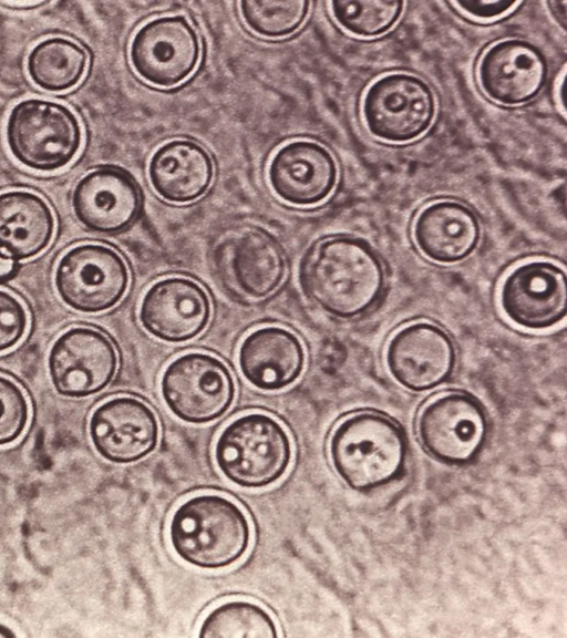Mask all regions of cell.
Segmentation results:
<instances>
[{
    "label": "cell",
    "mask_w": 567,
    "mask_h": 638,
    "mask_svg": "<svg viewBox=\"0 0 567 638\" xmlns=\"http://www.w3.org/2000/svg\"><path fill=\"white\" fill-rule=\"evenodd\" d=\"M383 265L374 249L352 236H331L305 255L299 282L324 312L350 319L371 309L384 288Z\"/></svg>",
    "instance_id": "obj_1"
},
{
    "label": "cell",
    "mask_w": 567,
    "mask_h": 638,
    "mask_svg": "<svg viewBox=\"0 0 567 638\" xmlns=\"http://www.w3.org/2000/svg\"><path fill=\"white\" fill-rule=\"evenodd\" d=\"M167 537L173 552L186 564L220 569L246 555L252 531L247 514L230 497L199 493L175 507Z\"/></svg>",
    "instance_id": "obj_2"
},
{
    "label": "cell",
    "mask_w": 567,
    "mask_h": 638,
    "mask_svg": "<svg viewBox=\"0 0 567 638\" xmlns=\"http://www.w3.org/2000/svg\"><path fill=\"white\" fill-rule=\"evenodd\" d=\"M328 450L338 476L357 491L377 488L396 478L408 455L401 426L374 411L357 412L339 422Z\"/></svg>",
    "instance_id": "obj_3"
},
{
    "label": "cell",
    "mask_w": 567,
    "mask_h": 638,
    "mask_svg": "<svg viewBox=\"0 0 567 638\" xmlns=\"http://www.w3.org/2000/svg\"><path fill=\"white\" fill-rule=\"evenodd\" d=\"M292 456L288 431L264 412L235 418L220 431L214 445L218 471L243 488H262L276 483L287 473Z\"/></svg>",
    "instance_id": "obj_4"
},
{
    "label": "cell",
    "mask_w": 567,
    "mask_h": 638,
    "mask_svg": "<svg viewBox=\"0 0 567 638\" xmlns=\"http://www.w3.org/2000/svg\"><path fill=\"white\" fill-rule=\"evenodd\" d=\"M4 132L12 157L41 173L66 167L83 142L78 115L65 104L40 97L18 102L9 112Z\"/></svg>",
    "instance_id": "obj_5"
},
{
    "label": "cell",
    "mask_w": 567,
    "mask_h": 638,
    "mask_svg": "<svg viewBox=\"0 0 567 638\" xmlns=\"http://www.w3.org/2000/svg\"><path fill=\"white\" fill-rule=\"evenodd\" d=\"M360 112L371 136L403 144L429 131L436 114V99L429 83L416 74L390 72L365 89Z\"/></svg>",
    "instance_id": "obj_6"
},
{
    "label": "cell",
    "mask_w": 567,
    "mask_h": 638,
    "mask_svg": "<svg viewBox=\"0 0 567 638\" xmlns=\"http://www.w3.org/2000/svg\"><path fill=\"white\" fill-rule=\"evenodd\" d=\"M159 390L171 413L190 424H206L221 418L236 395L228 367L214 354L202 351L173 359L162 373Z\"/></svg>",
    "instance_id": "obj_7"
},
{
    "label": "cell",
    "mask_w": 567,
    "mask_h": 638,
    "mask_svg": "<svg viewBox=\"0 0 567 638\" xmlns=\"http://www.w3.org/2000/svg\"><path fill=\"white\" fill-rule=\"evenodd\" d=\"M130 285V270L114 248L94 243L73 246L59 259L54 287L60 299L83 313L115 307Z\"/></svg>",
    "instance_id": "obj_8"
},
{
    "label": "cell",
    "mask_w": 567,
    "mask_h": 638,
    "mask_svg": "<svg viewBox=\"0 0 567 638\" xmlns=\"http://www.w3.org/2000/svg\"><path fill=\"white\" fill-rule=\"evenodd\" d=\"M217 278L225 289L244 300H261L282 284L287 264L277 239L257 227L229 231L213 251Z\"/></svg>",
    "instance_id": "obj_9"
},
{
    "label": "cell",
    "mask_w": 567,
    "mask_h": 638,
    "mask_svg": "<svg viewBox=\"0 0 567 638\" xmlns=\"http://www.w3.org/2000/svg\"><path fill=\"white\" fill-rule=\"evenodd\" d=\"M200 38L183 14L155 17L142 24L131 39L128 60L134 72L151 85L171 89L197 69Z\"/></svg>",
    "instance_id": "obj_10"
},
{
    "label": "cell",
    "mask_w": 567,
    "mask_h": 638,
    "mask_svg": "<svg viewBox=\"0 0 567 638\" xmlns=\"http://www.w3.org/2000/svg\"><path fill=\"white\" fill-rule=\"evenodd\" d=\"M422 447L453 465L474 460L485 445L488 420L483 405L463 391H446L427 401L416 419Z\"/></svg>",
    "instance_id": "obj_11"
},
{
    "label": "cell",
    "mask_w": 567,
    "mask_h": 638,
    "mask_svg": "<svg viewBox=\"0 0 567 638\" xmlns=\"http://www.w3.org/2000/svg\"><path fill=\"white\" fill-rule=\"evenodd\" d=\"M118 356L102 331L72 327L52 343L48 371L54 390L66 398H86L103 391L114 379Z\"/></svg>",
    "instance_id": "obj_12"
},
{
    "label": "cell",
    "mask_w": 567,
    "mask_h": 638,
    "mask_svg": "<svg viewBox=\"0 0 567 638\" xmlns=\"http://www.w3.org/2000/svg\"><path fill=\"white\" fill-rule=\"evenodd\" d=\"M498 301L507 319L524 329L554 327L566 317V274L549 260L523 263L505 276Z\"/></svg>",
    "instance_id": "obj_13"
},
{
    "label": "cell",
    "mask_w": 567,
    "mask_h": 638,
    "mask_svg": "<svg viewBox=\"0 0 567 638\" xmlns=\"http://www.w3.org/2000/svg\"><path fill=\"white\" fill-rule=\"evenodd\" d=\"M549 64L543 51L520 38H507L489 45L480 56L476 80L491 101L518 106L535 99L544 89Z\"/></svg>",
    "instance_id": "obj_14"
},
{
    "label": "cell",
    "mask_w": 567,
    "mask_h": 638,
    "mask_svg": "<svg viewBox=\"0 0 567 638\" xmlns=\"http://www.w3.org/2000/svg\"><path fill=\"white\" fill-rule=\"evenodd\" d=\"M87 430L97 454L116 464L143 460L159 440L156 413L132 395L113 397L99 404L89 419Z\"/></svg>",
    "instance_id": "obj_15"
},
{
    "label": "cell",
    "mask_w": 567,
    "mask_h": 638,
    "mask_svg": "<svg viewBox=\"0 0 567 638\" xmlns=\"http://www.w3.org/2000/svg\"><path fill=\"white\" fill-rule=\"evenodd\" d=\"M212 301L197 281L169 276L153 282L144 292L138 320L154 338L181 343L198 337L208 326Z\"/></svg>",
    "instance_id": "obj_16"
},
{
    "label": "cell",
    "mask_w": 567,
    "mask_h": 638,
    "mask_svg": "<svg viewBox=\"0 0 567 638\" xmlns=\"http://www.w3.org/2000/svg\"><path fill=\"white\" fill-rule=\"evenodd\" d=\"M456 352L450 336L429 321L411 322L389 340L385 363L403 388L423 392L444 383L453 373Z\"/></svg>",
    "instance_id": "obj_17"
},
{
    "label": "cell",
    "mask_w": 567,
    "mask_h": 638,
    "mask_svg": "<svg viewBox=\"0 0 567 638\" xmlns=\"http://www.w3.org/2000/svg\"><path fill=\"white\" fill-rule=\"evenodd\" d=\"M271 191L282 202L307 207L326 200L338 182L332 153L319 142L298 138L281 145L267 169Z\"/></svg>",
    "instance_id": "obj_18"
},
{
    "label": "cell",
    "mask_w": 567,
    "mask_h": 638,
    "mask_svg": "<svg viewBox=\"0 0 567 638\" xmlns=\"http://www.w3.org/2000/svg\"><path fill=\"white\" fill-rule=\"evenodd\" d=\"M71 205L75 218L87 230L116 234L136 219L141 193L134 178L124 169L101 166L78 181Z\"/></svg>",
    "instance_id": "obj_19"
},
{
    "label": "cell",
    "mask_w": 567,
    "mask_h": 638,
    "mask_svg": "<svg viewBox=\"0 0 567 638\" xmlns=\"http://www.w3.org/2000/svg\"><path fill=\"white\" fill-rule=\"evenodd\" d=\"M245 380L261 391H279L295 383L306 363L299 337L280 326H262L250 331L237 352Z\"/></svg>",
    "instance_id": "obj_20"
},
{
    "label": "cell",
    "mask_w": 567,
    "mask_h": 638,
    "mask_svg": "<svg viewBox=\"0 0 567 638\" xmlns=\"http://www.w3.org/2000/svg\"><path fill=\"white\" fill-rule=\"evenodd\" d=\"M412 237L419 251L440 264H455L477 248L481 225L465 204L440 199L424 206L414 218Z\"/></svg>",
    "instance_id": "obj_21"
},
{
    "label": "cell",
    "mask_w": 567,
    "mask_h": 638,
    "mask_svg": "<svg viewBox=\"0 0 567 638\" xmlns=\"http://www.w3.org/2000/svg\"><path fill=\"white\" fill-rule=\"evenodd\" d=\"M215 175L214 162L199 143L175 138L155 150L147 163L154 192L172 204H188L206 194Z\"/></svg>",
    "instance_id": "obj_22"
},
{
    "label": "cell",
    "mask_w": 567,
    "mask_h": 638,
    "mask_svg": "<svg viewBox=\"0 0 567 638\" xmlns=\"http://www.w3.org/2000/svg\"><path fill=\"white\" fill-rule=\"evenodd\" d=\"M54 230V215L43 197L24 189L0 193V250L13 261L44 251Z\"/></svg>",
    "instance_id": "obj_23"
},
{
    "label": "cell",
    "mask_w": 567,
    "mask_h": 638,
    "mask_svg": "<svg viewBox=\"0 0 567 638\" xmlns=\"http://www.w3.org/2000/svg\"><path fill=\"white\" fill-rule=\"evenodd\" d=\"M87 68V51L76 41L61 35L39 41L25 61L30 81L50 93L74 89L83 80Z\"/></svg>",
    "instance_id": "obj_24"
},
{
    "label": "cell",
    "mask_w": 567,
    "mask_h": 638,
    "mask_svg": "<svg viewBox=\"0 0 567 638\" xmlns=\"http://www.w3.org/2000/svg\"><path fill=\"white\" fill-rule=\"evenodd\" d=\"M200 637L275 638L278 626L261 605L246 599H230L213 607L199 625Z\"/></svg>",
    "instance_id": "obj_25"
},
{
    "label": "cell",
    "mask_w": 567,
    "mask_h": 638,
    "mask_svg": "<svg viewBox=\"0 0 567 638\" xmlns=\"http://www.w3.org/2000/svg\"><path fill=\"white\" fill-rule=\"evenodd\" d=\"M404 11L401 1L346 0L330 2L336 23L358 38H377L389 32Z\"/></svg>",
    "instance_id": "obj_26"
},
{
    "label": "cell",
    "mask_w": 567,
    "mask_h": 638,
    "mask_svg": "<svg viewBox=\"0 0 567 638\" xmlns=\"http://www.w3.org/2000/svg\"><path fill=\"white\" fill-rule=\"evenodd\" d=\"M310 10L308 1L252 0L240 1L239 12L244 23L259 37L281 39L297 32Z\"/></svg>",
    "instance_id": "obj_27"
},
{
    "label": "cell",
    "mask_w": 567,
    "mask_h": 638,
    "mask_svg": "<svg viewBox=\"0 0 567 638\" xmlns=\"http://www.w3.org/2000/svg\"><path fill=\"white\" fill-rule=\"evenodd\" d=\"M30 418L28 398L12 379L0 374V446L16 442Z\"/></svg>",
    "instance_id": "obj_28"
},
{
    "label": "cell",
    "mask_w": 567,
    "mask_h": 638,
    "mask_svg": "<svg viewBox=\"0 0 567 638\" xmlns=\"http://www.w3.org/2000/svg\"><path fill=\"white\" fill-rule=\"evenodd\" d=\"M28 312L12 294L0 290V352L16 347L28 329Z\"/></svg>",
    "instance_id": "obj_29"
},
{
    "label": "cell",
    "mask_w": 567,
    "mask_h": 638,
    "mask_svg": "<svg viewBox=\"0 0 567 638\" xmlns=\"http://www.w3.org/2000/svg\"><path fill=\"white\" fill-rule=\"evenodd\" d=\"M450 4L471 19L492 21L513 12L522 2L505 0H464L452 1Z\"/></svg>",
    "instance_id": "obj_30"
},
{
    "label": "cell",
    "mask_w": 567,
    "mask_h": 638,
    "mask_svg": "<svg viewBox=\"0 0 567 638\" xmlns=\"http://www.w3.org/2000/svg\"><path fill=\"white\" fill-rule=\"evenodd\" d=\"M18 272V263L0 250V285L11 280Z\"/></svg>",
    "instance_id": "obj_31"
},
{
    "label": "cell",
    "mask_w": 567,
    "mask_h": 638,
    "mask_svg": "<svg viewBox=\"0 0 567 638\" xmlns=\"http://www.w3.org/2000/svg\"><path fill=\"white\" fill-rule=\"evenodd\" d=\"M566 1L547 2L549 13L563 29L566 27Z\"/></svg>",
    "instance_id": "obj_32"
},
{
    "label": "cell",
    "mask_w": 567,
    "mask_h": 638,
    "mask_svg": "<svg viewBox=\"0 0 567 638\" xmlns=\"http://www.w3.org/2000/svg\"><path fill=\"white\" fill-rule=\"evenodd\" d=\"M48 2L45 1H27V0H21V1H0V7L7 8V9H11V10H32V9H38L40 7L45 6Z\"/></svg>",
    "instance_id": "obj_33"
},
{
    "label": "cell",
    "mask_w": 567,
    "mask_h": 638,
    "mask_svg": "<svg viewBox=\"0 0 567 638\" xmlns=\"http://www.w3.org/2000/svg\"><path fill=\"white\" fill-rule=\"evenodd\" d=\"M14 634L8 627L0 624V637H12Z\"/></svg>",
    "instance_id": "obj_34"
}]
</instances>
